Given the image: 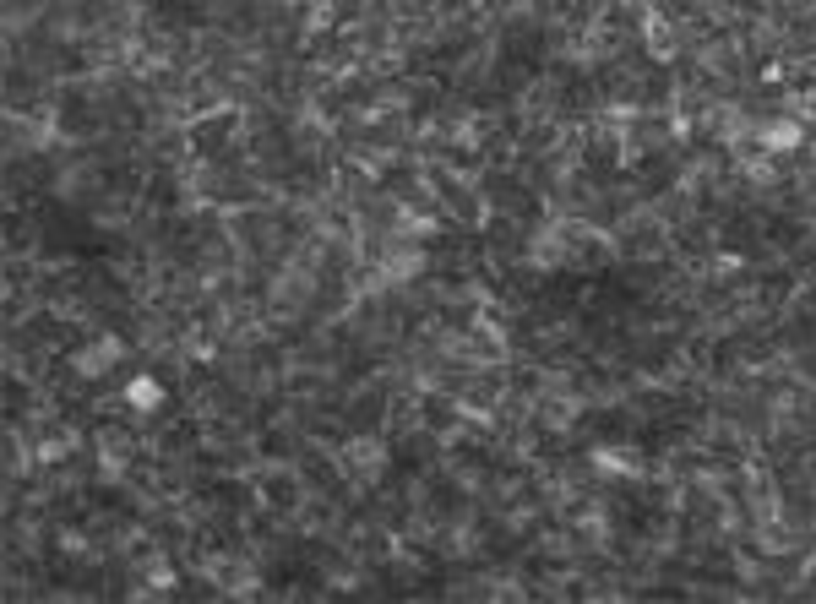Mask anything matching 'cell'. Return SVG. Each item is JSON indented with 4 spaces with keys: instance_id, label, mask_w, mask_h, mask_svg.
Masks as SVG:
<instances>
[{
    "instance_id": "4",
    "label": "cell",
    "mask_w": 816,
    "mask_h": 604,
    "mask_svg": "<svg viewBox=\"0 0 816 604\" xmlns=\"http://www.w3.org/2000/svg\"><path fill=\"white\" fill-rule=\"evenodd\" d=\"M593 468H599V474H632V458H626V452H615V447H593Z\"/></svg>"
},
{
    "instance_id": "3",
    "label": "cell",
    "mask_w": 816,
    "mask_h": 604,
    "mask_svg": "<svg viewBox=\"0 0 816 604\" xmlns=\"http://www.w3.org/2000/svg\"><path fill=\"white\" fill-rule=\"evenodd\" d=\"M757 142L768 147V153H795V147L806 142V137H800L795 120H773V126H762V131H757Z\"/></svg>"
},
{
    "instance_id": "1",
    "label": "cell",
    "mask_w": 816,
    "mask_h": 604,
    "mask_svg": "<svg viewBox=\"0 0 816 604\" xmlns=\"http://www.w3.org/2000/svg\"><path fill=\"white\" fill-rule=\"evenodd\" d=\"M120 354H126V349H120V338H98V343H82V349L71 354V371H77V376H104L109 365L120 360Z\"/></svg>"
},
{
    "instance_id": "2",
    "label": "cell",
    "mask_w": 816,
    "mask_h": 604,
    "mask_svg": "<svg viewBox=\"0 0 816 604\" xmlns=\"http://www.w3.org/2000/svg\"><path fill=\"white\" fill-rule=\"evenodd\" d=\"M126 409H131V414L164 409V381H158V376H131V381H126Z\"/></svg>"
}]
</instances>
